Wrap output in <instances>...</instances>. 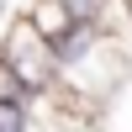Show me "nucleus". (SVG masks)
<instances>
[{
    "label": "nucleus",
    "mask_w": 132,
    "mask_h": 132,
    "mask_svg": "<svg viewBox=\"0 0 132 132\" xmlns=\"http://www.w3.org/2000/svg\"><path fill=\"white\" fill-rule=\"evenodd\" d=\"M0 63L11 69V79H16L32 101H48V95L58 90V58H53V48L27 27V16L5 27V37H0Z\"/></svg>",
    "instance_id": "obj_1"
},
{
    "label": "nucleus",
    "mask_w": 132,
    "mask_h": 132,
    "mask_svg": "<svg viewBox=\"0 0 132 132\" xmlns=\"http://www.w3.org/2000/svg\"><path fill=\"white\" fill-rule=\"evenodd\" d=\"M27 27L37 32V37L48 42V48H53V42H58L63 32L74 27V16H69V11L58 5V0H32V5H27Z\"/></svg>",
    "instance_id": "obj_2"
},
{
    "label": "nucleus",
    "mask_w": 132,
    "mask_h": 132,
    "mask_svg": "<svg viewBox=\"0 0 132 132\" xmlns=\"http://www.w3.org/2000/svg\"><path fill=\"white\" fill-rule=\"evenodd\" d=\"M32 116H37V101L32 95L0 101V132H32Z\"/></svg>",
    "instance_id": "obj_3"
},
{
    "label": "nucleus",
    "mask_w": 132,
    "mask_h": 132,
    "mask_svg": "<svg viewBox=\"0 0 132 132\" xmlns=\"http://www.w3.org/2000/svg\"><path fill=\"white\" fill-rule=\"evenodd\" d=\"M58 5L69 11L74 21H95V27H101V16L111 11V0H58Z\"/></svg>",
    "instance_id": "obj_4"
}]
</instances>
